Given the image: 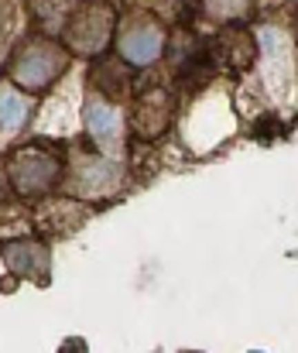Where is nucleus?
I'll return each instance as SVG.
<instances>
[{"instance_id":"nucleus-1","label":"nucleus","mask_w":298,"mask_h":353,"mask_svg":"<svg viewBox=\"0 0 298 353\" xmlns=\"http://www.w3.org/2000/svg\"><path fill=\"white\" fill-rule=\"evenodd\" d=\"M66 69V52L52 41H28L10 62V76L24 90H45Z\"/></svg>"},{"instance_id":"nucleus-2","label":"nucleus","mask_w":298,"mask_h":353,"mask_svg":"<svg viewBox=\"0 0 298 353\" xmlns=\"http://www.w3.org/2000/svg\"><path fill=\"white\" fill-rule=\"evenodd\" d=\"M10 179H14L17 192H24V196L45 192L59 179V161L41 148H24L10 158Z\"/></svg>"},{"instance_id":"nucleus-3","label":"nucleus","mask_w":298,"mask_h":353,"mask_svg":"<svg viewBox=\"0 0 298 353\" xmlns=\"http://www.w3.org/2000/svg\"><path fill=\"white\" fill-rule=\"evenodd\" d=\"M110 7L106 3H86L83 10H76V17L69 21V41L76 52L83 55H97L106 48V38H110Z\"/></svg>"},{"instance_id":"nucleus-4","label":"nucleus","mask_w":298,"mask_h":353,"mask_svg":"<svg viewBox=\"0 0 298 353\" xmlns=\"http://www.w3.org/2000/svg\"><path fill=\"white\" fill-rule=\"evenodd\" d=\"M161 48H165L161 28L151 24V21H144V17L130 21V24L123 28V34H120V55H123L130 65H148V62H155V59L161 55Z\"/></svg>"},{"instance_id":"nucleus-5","label":"nucleus","mask_w":298,"mask_h":353,"mask_svg":"<svg viewBox=\"0 0 298 353\" xmlns=\"http://www.w3.org/2000/svg\"><path fill=\"white\" fill-rule=\"evenodd\" d=\"M3 254H7L10 268H17L21 274H31V278H45L48 274V247L45 243L17 240V243H3Z\"/></svg>"},{"instance_id":"nucleus-6","label":"nucleus","mask_w":298,"mask_h":353,"mask_svg":"<svg viewBox=\"0 0 298 353\" xmlns=\"http://www.w3.org/2000/svg\"><path fill=\"white\" fill-rule=\"evenodd\" d=\"M86 127H90V137L99 148H113L117 137H120V117H117L113 107H106V100L86 103Z\"/></svg>"},{"instance_id":"nucleus-7","label":"nucleus","mask_w":298,"mask_h":353,"mask_svg":"<svg viewBox=\"0 0 298 353\" xmlns=\"http://www.w3.org/2000/svg\"><path fill=\"white\" fill-rule=\"evenodd\" d=\"M31 114V103L21 90H14L10 83H0V130H17Z\"/></svg>"},{"instance_id":"nucleus-8","label":"nucleus","mask_w":298,"mask_h":353,"mask_svg":"<svg viewBox=\"0 0 298 353\" xmlns=\"http://www.w3.org/2000/svg\"><path fill=\"white\" fill-rule=\"evenodd\" d=\"M247 7V0H209V10H216L219 17H233Z\"/></svg>"},{"instance_id":"nucleus-9","label":"nucleus","mask_w":298,"mask_h":353,"mask_svg":"<svg viewBox=\"0 0 298 353\" xmlns=\"http://www.w3.org/2000/svg\"><path fill=\"white\" fill-rule=\"evenodd\" d=\"M7 199V182H3V175H0V203Z\"/></svg>"}]
</instances>
